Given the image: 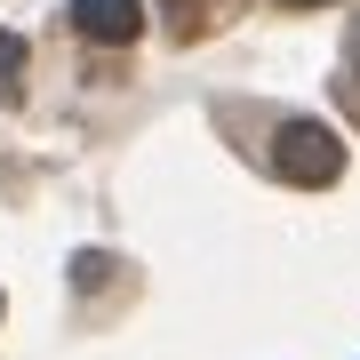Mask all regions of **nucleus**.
<instances>
[{
	"mask_svg": "<svg viewBox=\"0 0 360 360\" xmlns=\"http://www.w3.org/2000/svg\"><path fill=\"white\" fill-rule=\"evenodd\" d=\"M272 168H281L288 184H336V168H345V144H336L328 120H288L281 144H272Z\"/></svg>",
	"mask_w": 360,
	"mask_h": 360,
	"instance_id": "f257e3e1",
	"label": "nucleus"
},
{
	"mask_svg": "<svg viewBox=\"0 0 360 360\" xmlns=\"http://www.w3.org/2000/svg\"><path fill=\"white\" fill-rule=\"evenodd\" d=\"M16 72H25V40H16V32H0V104L16 96Z\"/></svg>",
	"mask_w": 360,
	"mask_h": 360,
	"instance_id": "7ed1b4c3",
	"label": "nucleus"
},
{
	"mask_svg": "<svg viewBox=\"0 0 360 360\" xmlns=\"http://www.w3.org/2000/svg\"><path fill=\"white\" fill-rule=\"evenodd\" d=\"M72 25L89 40H104V49H129L144 32V0H72Z\"/></svg>",
	"mask_w": 360,
	"mask_h": 360,
	"instance_id": "f03ea898",
	"label": "nucleus"
},
{
	"mask_svg": "<svg viewBox=\"0 0 360 360\" xmlns=\"http://www.w3.org/2000/svg\"><path fill=\"white\" fill-rule=\"evenodd\" d=\"M296 8H321V0H296Z\"/></svg>",
	"mask_w": 360,
	"mask_h": 360,
	"instance_id": "20e7f679",
	"label": "nucleus"
}]
</instances>
